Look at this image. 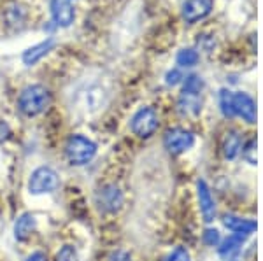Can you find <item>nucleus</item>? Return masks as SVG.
Here are the masks:
<instances>
[{
	"instance_id": "f257e3e1",
	"label": "nucleus",
	"mask_w": 263,
	"mask_h": 261,
	"mask_svg": "<svg viewBox=\"0 0 263 261\" xmlns=\"http://www.w3.org/2000/svg\"><path fill=\"white\" fill-rule=\"evenodd\" d=\"M109 102V91L99 81L83 83L72 95V109L81 116H93L100 112Z\"/></svg>"
},
{
	"instance_id": "f03ea898",
	"label": "nucleus",
	"mask_w": 263,
	"mask_h": 261,
	"mask_svg": "<svg viewBox=\"0 0 263 261\" xmlns=\"http://www.w3.org/2000/svg\"><path fill=\"white\" fill-rule=\"evenodd\" d=\"M49 104H51V93L48 88L42 86V84L27 86L21 91V95L18 98V107H20L21 114H25L28 117L42 114V112L49 107Z\"/></svg>"
},
{
	"instance_id": "7ed1b4c3",
	"label": "nucleus",
	"mask_w": 263,
	"mask_h": 261,
	"mask_svg": "<svg viewBox=\"0 0 263 261\" xmlns=\"http://www.w3.org/2000/svg\"><path fill=\"white\" fill-rule=\"evenodd\" d=\"M65 154L67 159L70 162V165L83 167L86 163H90L97 154V144L90 140L88 137L83 135H72L67 140L65 146Z\"/></svg>"
},
{
	"instance_id": "20e7f679",
	"label": "nucleus",
	"mask_w": 263,
	"mask_h": 261,
	"mask_svg": "<svg viewBox=\"0 0 263 261\" xmlns=\"http://www.w3.org/2000/svg\"><path fill=\"white\" fill-rule=\"evenodd\" d=\"M160 126L158 114L153 107H141L130 119V130L141 138H149Z\"/></svg>"
},
{
	"instance_id": "39448f33",
	"label": "nucleus",
	"mask_w": 263,
	"mask_h": 261,
	"mask_svg": "<svg viewBox=\"0 0 263 261\" xmlns=\"http://www.w3.org/2000/svg\"><path fill=\"white\" fill-rule=\"evenodd\" d=\"M58 184H60V179L53 168L39 167L32 172L30 179H28V191L32 195H44V193L54 191Z\"/></svg>"
},
{
	"instance_id": "423d86ee",
	"label": "nucleus",
	"mask_w": 263,
	"mask_h": 261,
	"mask_svg": "<svg viewBox=\"0 0 263 261\" xmlns=\"http://www.w3.org/2000/svg\"><path fill=\"white\" fill-rule=\"evenodd\" d=\"M163 146L171 154H182L195 146V133L192 130L176 126V128H171L165 132Z\"/></svg>"
},
{
	"instance_id": "0eeeda50",
	"label": "nucleus",
	"mask_w": 263,
	"mask_h": 261,
	"mask_svg": "<svg viewBox=\"0 0 263 261\" xmlns=\"http://www.w3.org/2000/svg\"><path fill=\"white\" fill-rule=\"evenodd\" d=\"M197 200L198 209H200V216L205 223H213L218 216V209H216V200L213 196L209 184L203 179L197 180Z\"/></svg>"
},
{
	"instance_id": "6e6552de",
	"label": "nucleus",
	"mask_w": 263,
	"mask_h": 261,
	"mask_svg": "<svg viewBox=\"0 0 263 261\" xmlns=\"http://www.w3.org/2000/svg\"><path fill=\"white\" fill-rule=\"evenodd\" d=\"M233 111L235 117H240L248 125L256 123V102L246 91H233Z\"/></svg>"
},
{
	"instance_id": "1a4fd4ad",
	"label": "nucleus",
	"mask_w": 263,
	"mask_h": 261,
	"mask_svg": "<svg viewBox=\"0 0 263 261\" xmlns=\"http://www.w3.org/2000/svg\"><path fill=\"white\" fill-rule=\"evenodd\" d=\"M214 0H186L182 4V19L190 25L198 23L200 19H205L213 12Z\"/></svg>"
},
{
	"instance_id": "9d476101",
	"label": "nucleus",
	"mask_w": 263,
	"mask_h": 261,
	"mask_svg": "<svg viewBox=\"0 0 263 261\" xmlns=\"http://www.w3.org/2000/svg\"><path fill=\"white\" fill-rule=\"evenodd\" d=\"M223 226L230 231L232 235H240V237L249 238L256 231L258 225L256 221L249 219V217L237 216V214H227L223 217Z\"/></svg>"
},
{
	"instance_id": "9b49d317",
	"label": "nucleus",
	"mask_w": 263,
	"mask_h": 261,
	"mask_svg": "<svg viewBox=\"0 0 263 261\" xmlns=\"http://www.w3.org/2000/svg\"><path fill=\"white\" fill-rule=\"evenodd\" d=\"M97 200H99L100 209H104L105 212H118L123 205V193L116 184H107L99 189Z\"/></svg>"
},
{
	"instance_id": "f8f14e48",
	"label": "nucleus",
	"mask_w": 263,
	"mask_h": 261,
	"mask_svg": "<svg viewBox=\"0 0 263 261\" xmlns=\"http://www.w3.org/2000/svg\"><path fill=\"white\" fill-rule=\"evenodd\" d=\"M246 240H248V238L240 237V235H228V237L223 238L218 246L219 258L224 261H239V256L244 249Z\"/></svg>"
},
{
	"instance_id": "ddd939ff",
	"label": "nucleus",
	"mask_w": 263,
	"mask_h": 261,
	"mask_svg": "<svg viewBox=\"0 0 263 261\" xmlns=\"http://www.w3.org/2000/svg\"><path fill=\"white\" fill-rule=\"evenodd\" d=\"M51 16H53V21L58 27H70L76 18L70 0H51Z\"/></svg>"
},
{
	"instance_id": "4468645a",
	"label": "nucleus",
	"mask_w": 263,
	"mask_h": 261,
	"mask_svg": "<svg viewBox=\"0 0 263 261\" xmlns=\"http://www.w3.org/2000/svg\"><path fill=\"white\" fill-rule=\"evenodd\" d=\"M242 146H244V138L239 132H235V130L228 132L227 137L223 138V146H221L224 159L233 162V159L239 158L240 153H242Z\"/></svg>"
},
{
	"instance_id": "2eb2a0df",
	"label": "nucleus",
	"mask_w": 263,
	"mask_h": 261,
	"mask_svg": "<svg viewBox=\"0 0 263 261\" xmlns=\"http://www.w3.org/2000/svg\"><path fill=\"white\" fill-rule=\"evenodd\" d=\"M202 111V98L200 95H190L181 93L179 100H177V112L182 117H195Z\"/></svg>"
},
{
	"instance_id": "dca6fc26",
	"label": "nucleus",
	"mask_w": 263,
	"mask_h": 261,
	"mask_svg": "<svg viewBox=\"0 0 263 261\" xmlns=\"http://www.w3.org/2000/svg\"><path fill=\"white\" fill-rule=\"evenodd\" d=\"M53 48H54V39H46L39 42V44L32 46V48H28L27 51L23 53V63L28 67L35 65V63L41 62Z\"/></svg>"
},
{
	"instance_id": "f3484780",
	"label": "nucleus",
	"mask_w": 263,
	"mask_h": 261,
	"mask_svg": "<svg viewBox=\"0 0 263 261\" xmlns=\"http://www.w3.org/2000/svg\"><path fill=\"white\" fill-rule=\"evenodd\" d=\"M33 230H35V217L28 212L21 214L14 225L16 240H27V238L33 233Z\"/></svg>"
},
{
	"instance_id": "a211bd4d",
	"label": "nucleus",
	"mask_w": 263,
	"mask_h": 261,
	"mask_svg": "<svg viewBox=\"0 0 263 261\" xmlns=\"http://www.w3.org/2000/svg\"><path fill=\"white\" fill-rule=\"evenodd\" d=\"M25 16H27V12H25V9L20 6V4H11V6H7L6 12H4V18H6L9 27H18V25H23Z\"/></svg>"
},
{
	"instance_id": "6ab92c4d",
	"label": "nucleus",
	"mask_w": 263,
	"mask_h": 261,
	"mask_svg": "<svg viewBox=\"0 0 263 261\" xmlns=\"http://www.w3.org/2000/svg\"><path fill=\"white\" fill-rule=\"evenodd\" d=\"M198 60H200V54H198L197 49H193V48L181 49V51L177 53V56H176L177 65L182 67V69H190V67H195L198 63Z\"/></svg>"
},
{
	"instance_id": "aec40b11",
	"label": "nucleus",
	"mask_w": 263,
	"mask_h": 261,
	"mask_svg": "<svg viewBox=\"0 0 263 261\" xmlns=\"http://www.w3.org/2000/svg\"><path fill=\"white\" fill-rule=\"evenodd\" d=\"M219 109L221 114L228 119L235 117V111H233V91L230 90H221L219 91Z\"/></svg>"
},
{
	"instance_id": "412c9836",
	"label": "nucleus",
	"mask_w": 263,
	"mask_h": 261,
	"mask_svg": "<svg viewBox=\"0 0 263 261\" xmlns=\"http://www.w3.org/2000/svg\"><path fill=\"white\" fill-rule=\"evenodd\" d=\"M202 91H203V81H202L200 75H188V77H184L181 93L202 95Z\"/></svg>"
},
{
	"instance_id": "4be33fe9",
	"label": "nucleus",
	"mask_w": 263,
	"mask_h": 261,
	"mask_svg": "<svg viewBox=\"0 0 263 261\" xmlns=\"http://www.w3.org/2000/svg\"><path fill=\"white\" fill-rule=\"evenodd\" d=\"M246 162L249 165H256V138H249V140H244V146H242V153H240Z\"/></svg>"
},
{
	"instance_id": "5701e85b",
	"label": "nucleus",
	"mask_w": 263,
	"mask_h": 261,
	"mask_svg": "<svg viewBox=\"0 0 263 261\" xmlns=\"http://www.w3.org/2000/svg\"><path fill=\"white\" fill-rule=\"evenodd\" d=\"M202 240L209 247H218L219 242L223 240V237L218 228H205V231H203V235H202Z\"/></svg>"
},
{
	"instance_id": "b1692460",
	"label": "nucleus",
	"mask_w": 263,
	"mask_h": 261,
	"mask_svg": "<svg viewBox=\"0 0 263 261\" xmlns=\"http://www.w3.org/2000/svg\"><path fill=\"white\" fill-rule=\"evenodd\" d=\"M165 261H192V254H190V251L186 249V247L177 246L176 249H172L168 252Z\"/></svg>"
},
{
	"instance_id": "393cba45",
	"label": "nucleus",
	"mask_w": 263,
	"mask_h": 261,
	"mask_svg": "<svg viewBox=\"0 0 263 261\" xmlns=\"http://www.w3.org/2000/svg\"><path fill=\"white\" fill-rule=\"evenodd\" d=\"M57 261H79L78 258V251L72 246H63L60 252L57 254Z\"/></svg>"
},
{
	"instance_id": "a878e982",
	"label": "nucleus",
	"mask_w": 263,
	"mask_h": 261,
	"mask_svg": "<svg viewBox=\"0 0 263 261\" xmlns=\"http://www.w3.org/2000/svg\"><path fill=\"white\" fill-rule=\"evenodd\" d=\"M182 79H184V77H182V74H181L179 69L168 70L167 75H165V83H167L168 86H176V84H179Z\"/></svg>"
},
{
	"instance_id": "bb28decb",
	"label": "nucleus",
	"mask_w": 263,
	"mask_h": 261,
	"mask_svg": "<svg viewBox=\"0 0 263 261\" xmlns=\"http://www.w3.org/2000/svg\"><path fill=\"white\" fill-rule=\"evenodd\" d=\"M27 261H48V258H46L44 252L37 251V252H32V254L27 258Z\"/></svg>"
},
{
	"instance_id": "cd10ccee",
	"label": "nucleus",
	"mask_w": 263,
	"mask_h": 261,
	"mask_svg": "<svg viewBox=\"0 0 263 261\" xmlns=\"http://www.w3.org/2000/svg\"><path fill=\"white\" fill-rule=\"evenodd\" d=\"M111 261H130L128 254H125V252H116V254L112 256Z\"/></svg>"
},
{
	"instance_id": "c85d7f7f",
	"label": "nucleus",
	"mask_w": 263,
	"mask_h": 261,
	"mask_svg": "<svg viewBox=\"0 0 263 261\" xmlns=\"http://www.w3.org/2000/svg\"><path fill=\"white\" fill-rule=\"evenodd\" d=\"M6 125H4V123H0V138H2V137H6V135H4V132H6Z\"/></svg>"
}]
</instances>
